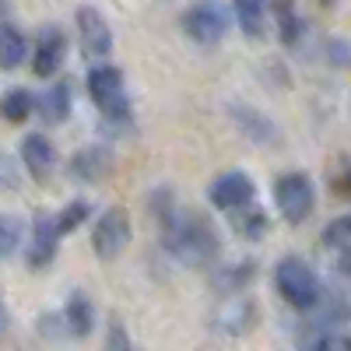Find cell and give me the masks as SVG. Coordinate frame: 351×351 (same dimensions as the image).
Listing matches in <instances>:
<instances>
[{
  "label": "cell",
  "mask_w": 351,
  "mask_h": 351,
  "mask_svg": "<svg viewBox=\"0 0 351 351\" xmlns=\"http://www.w3.org/2000/svg\"><path fill=\"white\" fill-rule=\"evenodd\" d=\"M274 285L285 295V302L295 306V309H313L319 302V278H316V271L309 267V263L299 260V256H285L278 263V267H274Z\"/></svg>",
  "instance_id": "obj_1"
},
{
  "label": "cell",
  "mask_w": 351,
  "mask_h": 351,
  "mask_svg": "<svg viewBox=\"0 0 351 351\" xmlns=\"http://www.w3.org/2000/svg\"><path fill=\"white\" fill-rule=\"evenodd\" d=\"M228 21H232V11L221 4V0H193V4L186 8V14H183L186 36L193 43H204V46L225 39Z\"/></svg>",
  "instance_id": "obj_2"
},
{
  "label": "cell",
  "mask_w": 351,
  "mask_h": 351,
  "mask_svg": "<svg viewBox=\"0 0 351 351\" xmlns=\"http://www.w3.org/2000/svg\"><path fill=\"white\" fill-rule=\"evenodd\" d=\"M88 95H92V102L109 116V120H130L127 84H123V74L116 67H95L88 74Z\"/></svg>",
  "instance_id": "obj_3"
},
{
  "label": "cell",
  "mask_w": 351,
  "mask_h": 351,
  "mask_svg": "<svg viewBox=\"0 0 351 351\" xmlns=\"http://www.w3.org/2000/svg\"><path fill=\"white\" fill-rule=\"evenodd\" d=\"M274 204H278V211L291 221V225H299L313 215V204H316V193H313V183H309V176L302 172H285L274 180Z\"/></svg>",
  "instance_id": "obj_4"
},
{
  "label": "cell",
  "mask_w": 351,
  "mask_h": 351,
  "mask_svg": "<svg viewBox=\"0 0 351 351\" xmlns=\"http://www.w3.org/2000/svg\"><path fill=\"white\" fill-rule=\"evenodd\" d=\"M127 243H130V218H127V211H123V208H109V211L95 221V228H92V246H95V253H99L102 260H116V256L127 250Z\"/></svg>",
  "instance_id": "obj_5"
},
{
  "label": "cell",
  "mask_w": 351,
  "mask_h": 351,
  "mask_svg": "<svg viewBox=\"0 0 351 351\" xmlns=\"http://www.w3.org/2000/svg\"><path fill=\"white\" fill-rule=\"evenodd\" d=\"M77 39H81V49L92 56V60H102V56H109V49H112V32H109L106 18L95 8L77 11Z\"/></svg>",
  "instance_id": "obj_6"
},
{
  "label": "cell",
  "mask_w": 351,
  "mask_h": 351,
  "mask_svg": "<svg viewBox=\"0 0 351 351\" xmlns=\"http://www.w3.org/2000/svg\"><path fill=\"white\" fill-rule=\"evenodd\" d=\"M253 180L246 172H221L218 180L211 183V204L221 211H239L243 204L253 200Z\"/></svg>",
  "instance_id": "obj_7"
},
{
  "label": "cell",
  "mask_w": 351,
  "mask_h": 351,
  "mask_svg": "<svg viewBox=\"0 0 351 351\" xmlns=\"http://www.w3.org/2000/svg\"><path fill=\"white\" fill-rule=\"evenodd\" d=\"M56 243H60V225H56V218L39 215L32 225V239H28V267L43 271L46 263H53Z\"/></svg>",
  "instance_id": "obj_8"
},
{
  "label": "cell",
  "mask_w": 351,
  "mask_h": 351,
  "mask_svg": "<svg viewBox=\"0 0 351 351\" xmlns=\"http://www.w3.org/2000/svg\"><path fill=\"white\" fill-rule=\"evenodd\" d=\"M64 56H67V36L60 32V28H43L39 39H36L32 71L39 77H49V74H56V67L64 64Z\"/></svg>",
  "instance_id": "obj_9"
},
{
  "label": "cell",
  "mask_w": 351,
  "mask_h": 351,
  "mask_svg": "<svg viewBox=\"0 0 351 351\" xmlns=\"http://www.w3.org/2000/svg\"><path fill=\"white\" fill-rule=\"evenodd\" d=\"M21 162H25V169L32 172L39 183H46V176H49L53 165H56V152H53V144H49L43 134H28V137L21 141Z\"/></svg>",
  "instance_id": "obj_10"
},
{
  "label": "cell",
  "mask_w": 351,
  "mask_h": 351,
  "mask_svg": "<svg viewBox=\"0 0 351 351\" xmlns=\"http://www.w3.org/2000/svg\"><path fill=\"white\" fill-rule=\"evenodd\" d=\"M232 11H236L239 28L250 39H263L267 32V11H271V0H232Z\"/></svg>",
  "instance_id": "obj_11"
},
{
  "label": "cell",
  "mask_w": 351,
  "mask_h": 351,
  "mask_svg": "<svg viewBox=\"0 0 351 351\" xmlns=\"http://www.w3.org/2000/svg\"><path fill=\"white\" fill-rule=\"evenodd\" d=\"M64 319L74 337H84L88 330H92L95 324V309H92V299L84 295V291H74V295L67 299V309H64Z\"/></svg>",
  "instance_id": "obj_12"
},
{
  "label": "cell",
  "mask_w": 351,
  "mask_h": 351,
  "mask_svg": "<svg viewBox=\"0 0 351 351\" xmlns=\"http://www.w3.org/2000/svg\"><path fill=\"white\" fill-rule=\"evenodd\" d=\"M4 39H0V64H4V71H14L25 64V53H28V43L25 36L18 32L14 25H4V32H0Z\"/></svg>",
  "instance_id": "obj_13"
},
{
  "label": "cell",
  "mask_w": 351,
  "mask_h": 351,
  "mask_svg": "<svg viewBox=\"0 0 351 351\" xmlns=\"http://www.w3.org/2000/svg\"><path fill=\"white\" fill-rule=\"evenodd\" d=\"M39 109L49 123H60L67 120V112H71V92H67V84H53L49 92L39 99Z\"/></svg>",
  "instance_id": "obj_14"
},
{
  "label": "cell",
  "mask_w": 351,
  "mask_h": 351,
  "mask_svg": "<svg viewBox=\"0 0 351 351\" xmlns=\"http://www.w3.org/2000/svg\"><path fill=\"white\" fill-rule=\"evenodd\" d=\"M32 109H36V95L28 88H11L4 95V120H11V123H25V116Z\"/></svg>",
  "instance_id": "obj_15"
},
{
  "label": "cell",
  "mask_w": 351,
  "mask_h": 351,
  "mask_svg": "<svg viewBox=\"0 0 351 351\" xmlns=\"http://www.w3.org/2000/svg\"><path fill=\"white\" fill-rule=\"evenodd\" d=\"M324 243H327V246H337V250H344V253H351V215H344V218H337V221H330V225L324 228Z\"/></svg>",
  "instance_id": "obj_16"
},
{
  "label": "cell",
  "mask_w": 351,
  "mask_h": 351,
  "mask_svg": "<svg viewBox=\"0 0 351 351\" xmlns=\"http://www.w3.org/2000/svg\"><path fill=\"white\" fill-rule=\"evenodd\" d=\"M84 218H88V204L84 200H74V204H67V211L56 218V225H60V232H74Z\"/></svg>",
  "instance_id": "obj_17"
},
{
  "label": "cell",
  "mask_w": 351,
  "mask_h": 351,
  "mask_svg": "<svg viewBox=\"0 0 351 351\" xmlns=\"http://www.w3.org/2000/svg\"><path fill=\"white\" fill-rule=\"evenodd\" d=\"M14 239H18V221L14 218H4V256L14 253Z\"/></svg>",
  "instance_id": "obj_18"
},
{
  "label": "cell",
  "mask_w": 351,
  "mask_h": 351,
  "mask_svg": "<svg viewBox=\"0 0 351 351\" xmlns=\"http://www.w3.org/2000/svg\"><path fill=\"white\" fill-rule=\"evenodd\" d=\"M344 193L351 197V176H348V180H344Z\"/></svg>",
  "instance_id": "obj_19"
}]
</instances>
